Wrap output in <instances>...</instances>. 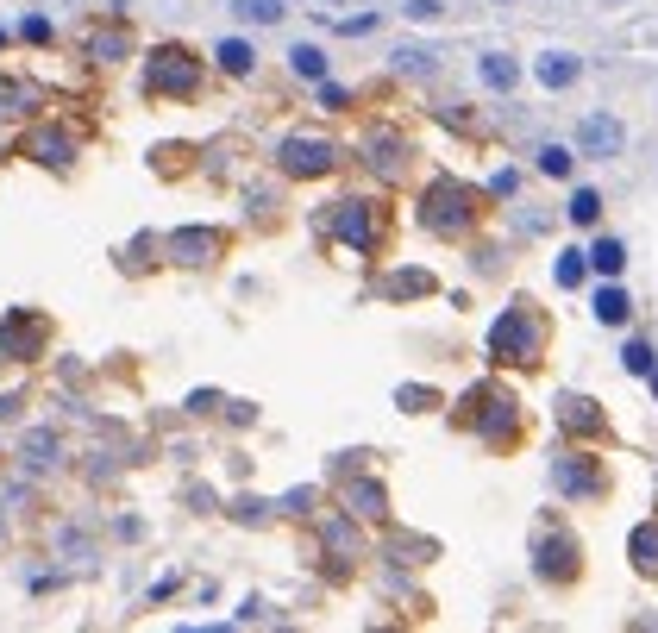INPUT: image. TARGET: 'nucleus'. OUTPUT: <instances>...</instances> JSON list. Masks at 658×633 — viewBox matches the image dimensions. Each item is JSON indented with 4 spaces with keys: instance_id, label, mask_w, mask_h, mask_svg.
Masks as SVG:
<instances>
[{
    "instance_id": "nucleus-5",
    "label": "nucleus",
    "mask_w": 658,
    "mask_h": 633,
    "mask_svg": "<svg viewBox=\"0 0 658 633\" xmlns=\"http://www.w3.org/2000/svg\"><path fill=\"white\" fill-rule=\"evenodd\" d=\"M201 57L188 51V44H157V51L145 57V95H157V101H188L201 88Z\"/></svg>"
},
{
    "instance_id": "nucleus-32",
    "label": "nucleus",
    "mask_w": 658,
    "mask_h": 633,
    "mask_svg": "<svg viewBox=\"0 0 658 633\" xmlns=\"http://www.w3.org/2000/svg\"><path fill=\"white\" fill-rule=\"evenodd\" d=\"M395 57H402V63H395L402 76H420V82L433 76V51H395Z\"/></svg>"
},
{
    "instance_id": "nucleus-3",
    "label": "nucleus",
    "mask_w": 658,
    "mask_h": 633,
    "mask_svg": "<svg viewBox=\"0 0 658 633\" xmlns=\"http://www.w3.org/2000/svg\"><path fill=\"white\" fill-rule=\"evenodd\" d=\"M458 427L470 439H483L489 452H502V445L521 439V402H514V389H502V383H470L458 395Z\"/></svg>"
},
{
    "instance_id": "nucleus-26",
    "label": "nucleus",
    "mask_w": 658,
    "mask_h": 633,
    "mask_svg": "<svg viewBox=\"0 0 658 633\" xmlns=\"http://www.w3.org/2000/svg\"><path fill=\"white\" fill-rule=\"evenodd\" d=\"M289 69H295L301 82H326V51H320V44H295V51H289Z\"/></svg>"
},
{
    "instance_id": "nucleus-28",
    "label": "nucleus",
    "mask_w": 658,
    "mask_h": 633,
    "mask_svg": "<svg viewBox=\"0 0 658 633\" xmlns=\"http://www.w3.org/2000/svg\"><path fill=\"white\" fill-rule=\"evenodd\" d=\"M564 214H571V226H596L602 220V195L596 189H571V207H564Z\"/></svg>"
},
{
    "instance_id": "nucleus-31",
    "label": "nucleus",
    "mask_w": 658,
    "mask_h": 633,
    "mask_svg": "<svg viewBox=\"0 0 658 633\" xmlns=\"http://www.w3.org/2000/svg\"><path fill=\"white\" fill-rule=\"evenodd\" d=\"M239 7V19H251V26H276L282 19V0H232Z\"/></svg>"
},
{
    "instance_id": "nucleus-39",
    "label": "nucleus",
    "mask_w": 658,
    "mask_h": 633,
    "mask_svg": "<svg viewBox=\"0 0 658 633\" xmlns=\"http://www.w3.org/2000/svg\"><path fill=\"white\" fill-rule=\"evenodd\" d=\"M220 408V395L214 389H201V395H188V414H214Z\"/></svg>"
},
{
    "instance_id": "nucleus-18",
    "label": "nucleus",
    "mask_w": 658,
    "mask_h": 633,
    "mask_svg": "<svg viewBox=\"0 0 658 633\" xmlns=\"http://www.w3.org/2000/svg\"><path fill=\"white\" fill-rule=\"evenodd\" d=\"M627 558H633L640 577H658V521H640L627 533Z\"/></svg>"
},
{
    "instance_id": "nucleus-8",
    "label": "nucleus",
    "mask_w": 658,
    "mask_h": 633,
    "mask_svg": "<svg viewBox=\"0 0 658 633\" xmlns=\"http://www.w3.org/2000/svg\"><path fill=\"white\" fill-rule=\"evenodd\" d=\"M44 345H51V320L38 308H7V320H0V358L7 364H38Z\"/></svg>"
},
{
    "instance_id": "nucleus-37",
    "label": "nucleus",
    "mask_w": 658,
    "mask_h": 633,
    "mask_svg": "<svg viewBox=\"0 0 658 633\" xmlns=\"http://www.w3.org/2000/svg\"><path fill=\"white\" fill-rule=\"evenodd\" d=\"M320 107H326V113H345L351 95H345V88H333V82H320Z\"/></svg>"
},
{
    "instance_id": "nucleus-27",
    "label": "nucleus",
    "mask_w": 658,
    "mask_h": 633,
    "mask_svg": "<svg viewBox=\"0 0 658 633\" xmlns=\"http://www.w3.org/2000/svg\"><path fill=\"white\" fill-rule=\"evenodd\" d=\"M571 170H577V151H571V145H539V176L564 182Z\"/></svg>"
},
{
    "instance_id": "nucleus-7",
    "label": "nucleus",
    "mask_w": 658,
    "mask_h": 633,
    "mask_svg": "<svg viewBox=\"0 0 658 633\" xmlns=\"http://www.w3.org/2000/svg\"><path fill=\"white\" fill-rule=\"evenodd\" d=\"M276 170L289 182H320V176L339 170V145L333 138H314V132H289L276 145Z\"/></svg>"
},
{
    "instance_id": "nucleus-35",
    "label": "nucleus",
    "mask_w": 658,
    "mask_h": 633,
    "mask_svg": "<svg viewBox=\"0 0 658 633\" xmlns=\"http://www.w3.org/2000/svg\"><path fill=\"white\" fill-rule=\"evenodd\" d=\"M514 189H521V176H514V170H496V176H489V195H496V201H508Z\"/></svg>"
},
{
    "instance_id": "nucleus-33",
    "label": "nucleus",
    "mask_w": 658,
    "mask_h": 633,
    "mask_svg": "<svg viewBox=\"0 0 658 633\" xmlns=\"http://www.w3.org/2000/svg\"><path fill=\"white\" fill-rule=\"evenodd\" d=\"M188 157H195L188 145H157V170H163V176H176V170H188Z\"/></svg>"
},
{
    "instance_id": "nucleus-11",
    "label": "nucleus",
    "mask_w": 658,
    "mask_h": 633,
    "mask_svg": "<svg viewBox=\"0 0 658 633\" xmlns=\"http://www.w3.org/2000/svg\"><path fill=\"white\" fill-rule=\"evenodd\" d=\"M552 489H558L564 502H596L602 489H608L602 458H596V452H558V458H552Z\"/></svg>"
},
{
    "instance_id": "nucleus-40",
    "label": "nucleus",
    "mask_w": 658,
    "mask_h": 633,
    "mask_svg": "<svg viewBox=\"0 0 658 633\" xmlns=\"http://www.w3.org/2000/svg\"><path fill=\"white\" fill-rule=\"evenodd\" d=\"M408 19H439V0H414V7H408Z\"/></svg>"
},
{
    "instance_id": "nucleus-16",
    "label": "nucleus",
    "mask_w": 658,
    "mask_h": 633,
    "mask_svg": "<svg viewBox=\"0 0 658 633\" xmlns=\"http://www.w3.org/2000/svg\"><path fill=\"white\" fill-rule=\"evenodd\" d=\"M82 57L101 63V69H107V63H126V57H132V32H126V26H94V32L82 38Z\"/></svg>"
},
{
    "instance_id": "nucleus-4",
    "label": "nucleus",
    "mask_w": 658,
    "mask_h": 633,
    "mask_svg": "<svg viewBox=\"0 0 658 633\" xmlns=\"http://www.w3.org/2000/svg\"><path fill=\"white\" fill-rule=\"evenodd\" d=\"M320 226L333 232L345 251H358V257H376V251L389 245V207L376 201V195H345V201H333V207L320 214Z\"/></svg>"
},
{
    "instance_id": "nucleus-24",
    "label": "nucleus",
    "mask_w": 658,
    "mask_h": 633,
    "mask_svg": "<svg viewBox=\"0 0 658 633\" xmlns=\"http://www.w3.org/2000/svg\"><path fill=\"white\" fill-rule=\"evenodd\" d=\"M552 276H558V289H583V276H590V251H571V245H564L558 264H552Z\"/></svg>"
},
{
    "instance_id": "nucleus-10",
    "label": "nucleus",
    "mask_w": 658,
    "mask_h": 633,
    "mask_svg": "<svg viewBox=\"0 0 658 633\" xmlns=\"http://www.w3.org/2000/svg\"><path fill=\"white\" fill-rule=\"evenodd\" d=\"M76 151H82V138L63 120H38V126L19 132V157H32V163H44V170H57V176L76 163Z\"/></svg>"
},
{
    "instance_id": "nucleus-34",
    "label": "nucleus",
    "mask_w": 658,
    "mask_h": 633,
    "mask_svg": "<svg viewBox=\"0 0 658 633\" xmlns=\"http://www.w3.org/2000/svg\"><path fill=\"white\" fill-rule=\"evenodd\" d=\"M232 521H245V527H257V521H270V502H239V508H232Z\"/></svg>"
},
{
    "instance_id": "nucleus-23",
    "label": "nucleus",
    "mask_w": 658,
    "mask_h": 633,
    "mask_svg": "<svg viewBox=\"0 0 658 633\" xmlns=\"http://www.w3.org/2000/svg\"><path fill=\"white\" fill-rule=\"evenodd\" d=\"M590 308H596V320H602V326H627L633 301H627V289H615V283H608V289H596V301H590Z\"/></svg>"
},
{
    "instance_id": "nucleus-6",
    "label": "nucleus",
    "mask_w": 658,
    "mask_h": 633,
    "mask_svg": "<svg viewBox=\"0 0 658 633\" xmlns=\"http://www.w3.org/2000/svg\"><path fill=\"white\" fill-rule=\"evenodd\" d=\"M358 157H364V170L376 176V182H408L414 176V138L402 132V126H370L364 138H358Z\"/></svg>"
},
{
    "instance_id": "nucleus-42",
    "label": "nucleus",
    "mask_w": 658,
    "mask_h": 633,
    "mask_svg": "<svg viewBox=\"0 0 658 633\" xmlns=\"http://www.w3.org/2000/svg\"><path fill=\"white\" fill-rule=\"evenodd\" d=\"M0 51H7V32H0Z\"/></svg>"
},
{
    "instance_id": "nucleus-1",
    "label": "nucleus",
    "mask_w": 658,
    "mask_h": 633,
    "mask_svg": "<svg viewBox=\"0 0 658 633\" xmlns=\"http://www.w3.org/2000/svg\"><path fill=\"white\" fill-rule=\"evenodd\" d=\"M414 220L427 226L433 239H464V232L483 220V195L470 189L464 176L439 170V176H427V182H420V195H414Z\"/></svg>"
},
{
    "instance_id": "nucleus-25",
    "label": "nucleus",
    "mask_w": 658,
    "mask_h": 633,
    "mask_svg": "<svg viewBox=\"0 0 658 633\" xmlns=\"http://www.w3.org/2000/svg\"><path fill=\"white\" fill-rule=\"evenodd\" d=\"M590 270H596V276H621V270H627V245H621V239H596V245H590Z\"/></svg>"
},
{
    "instance_id": "nucleus-15",
    "label": "nucleus",
    "mask_w": 658,
    "mask_h": 633,
    "mask_svg": "<svg viewBox=\"0 0 658 633\" xmlns=\"http://www.w3.org/2000/svg\"><path fill=\"white\" fill-rule=\"evenodd\" d=\"M621 145H627V126L608 120V113H590V120L577 126V151H583V157H615Z\"/></svg>"
},
{
    "instance_id": "nucleus-13",
    "label": "nucleus",
    "mask_w": 658,
    "mask_h": 633,
    "mask_svg": "<svg viewBox=\"0 0 658 633\" xmlns=\"http://www.w3.org/2000/svg\"><path fill=\"white\" fill-rule=\"evenodd\" d=\"M558 433H571V439H602L608 433V414H602V402H590V395H558Z\"/></svg>"
},
{
    "instance_id": "nucleus-38",
    "label": "nucleus",
    "mask_w": 658,
    "mask_h": 633,
    "mask_svg": "<svg viewBox=\"0 0 658 633\" xmlns=\"http://www.w3.org/2000/svg\"><path fill=\"white\" fill-rule=\"evenodd\" d=\"M339 32H345V38H364V32H376V13H358V19H345Z\"/></svg>"
},
{
    "instance_id": "nucleus-20",
    "label": "nucleus",
    "mask_w": 658,
    "mask_h": 633,
    "mask_svg": "<svg viewBox=\"0 0 658 633\" xmlns=\"http://www.w3.org/2000/svg\"><path fill=\"white\" fill-rule=\"evenodd\" d=\"M214 69H220V76H251V69H257V51H251V44L245 38H220L214 44Z\"/></svg>"
},
{
    "instance_id": "nucleus-30",
    "label": "nucleus",
    "mask_w": 658,
    "mask_h": 633,
    "mask_svg": "<svg viewBox=\"0 0 658 633\" xmlns=\"http://www.w3.org/2000/svg\"><path fill=\"white\" fill-rule=\"evenodd\" d=\"M621 364H627V377H652V370H658V358H652V345H646V339H627Z\"/></svg>"
},
{
    "instance_id": "nucleus-41",
    "label": "nucleus",
    "mask_w": 658,
    "mask_h": 633,
    "mask_svg": "<svg viewBox=\"0 0 658 633\" xmlns=\"http://www.w3.org/2000/svg\"><path fill=\"white\" fill-rule=\"evenodd\" d=\"M652 395H658V370H652Z\"/></svg>"
},
{
    "instance_id": "nucleus-14",
    "label": "nucleus",
    "mask_w": 658,
    "mask_h": 633,
    "mask_svg": "<svg viewBox=\"0 0 658 633\" xmlns=\"http://www.w3.org/2000/svg\"><path fill=\"white\" fill-rule=\"evenodd\" d=\"M339 508H345V514H351L358 527H383V521H389V496H383V483H376V477H358V483H345Z\"/></svg>"
},
{
    "instance_id": "nucleus-36",
    "label": "nucleus",
    "mask_w": 658,
    "mask_h": 633,
    "mask_svg": "<svg viewBox=\"0 0 658 633\" xmlns=\"http://www.w3.org/2000/svg\"><path fill=\"white\" fill-rule=\"evenodd\" d=\"M19 38H26V44H51V19H26V26H19Z\"/></svg>"
},
{
    "instance_id": "nucleus-21",
    "label": "nucleus",
    "mask_w": 658,
    "mask_h": 633,
    "mask_svg": "<svg viewBox=\"0 0 658 633\" xmlns=\"http://www.w3.org/2000/svg\"><path fill=\"white\" fill-rule=\"evenodd\" d=\"M439 283H433V270H395L389 283H383V295L389 301H420V295H433Z\"/></svg>"
},
{
    "instance_id": "nucleus-2",
    "label": "nucleus",
    "mask_w": 658,
    "mask_h": 633,
    "mask_svg": "<svg viewBox=\"0 0 658 633\" xmlns=\"http://www.w3.org/2000/svg\"><path fill=\"white\" fill-rule=\"evenodd\" d=\"M546 339H552V326H546V314L533 308L527 295H514L508 308L496 314V326H489V364H521V370H533L539 358H546Z\"/></svg>"
},
{
    "instance_id": "nucleus-17",
    "label": "nucleus",
    "mask_w": 658,
    "mask_h": 633,
    "mask_svg": "<svg viewBox=\"0 0 658 633\" xmlns=\"http://www.w3.org/2000/svg\"><path fill=\"white\" fill-rule=\"evenodd\" d=\"M533 76H539V88H552V95H558V88H571V82L583 76V57H571V51H546Z\"/></svg>"
},
{
    "instance_id": "nucleus-12",
    "label": "nucleus",
    "mask_w": 658,
    "mask_h": 633,
    "mask_svg": "<svg viewBox=\"0 0 658 633\" xmlns=\"http://www.w3.org/2000/svg\"><path fill=\"white\" fill-rule=\"evenodd\" d=\"M220 251H226V232L220 226H176L170 239H163V257H170V264H188V270L214 264Z\"/></svg>"
},
{
    "instance_id": "nucleus-9",
    "label": "nucleus",
    "mask_w": 658,
    "mask_h": 633,
    "mask_svg": "<svg viewBox=\"0 0 658 633\" xmlns=\"http://www.w3.org/2000/svg\"><path fill=\"white\" fill-rule=\"evenodd\" d=\"M577 571H583V546H577V533H564V527H546L533 539V577L539 583H577Z\"/></svg>"
},
{
    "instance_id": "nucleus-19",
    "label": "nucleus",
    "mask_w": 658,
    "mask_h": 633,
    "mask_svg": "<svg viewBox=\"0 0 658 633\" xmlns=\"http://www.w3.org/2000/svg\"><path fill=\"white\" fill-rule=\"evenodd\" d=\"M57 452H63L57 427H38V433H26V445H19V464H26V471H51Z\"/></svg>"
},
{
    "instance_id": "nucleus-22",
    "label": "nucleus",
    "mask_w": 658,
    "mask_h": 633,
    "mask_svg": "<svg viewBox=\"0 0 658 633\" xmlns=\"http://www.w3.org/2000/svg\"><path fill=\"white\" fill-rule=\"evenodd\" d=\"M477 69H483V82L496 88V95H514V82H521V63H514L508 51H489V57H483Z\"/></svg>"
},
{
    "instance_id": "nucleus-29",
    "label": "nucleus",
    "mask_w": 658,
    "mask_h": 633,
    "mask_svg": "<svg viewBox=\"0 0 658 633\" xmlns=\"http://www.w3.org/2000/svg\"><path fill=\"white\" fill-rule=\"evenodd\" d=\"M395 408H402V414H427V408H439V389L408 383V389H395Z\"/></svg>"
}]
</instances>
